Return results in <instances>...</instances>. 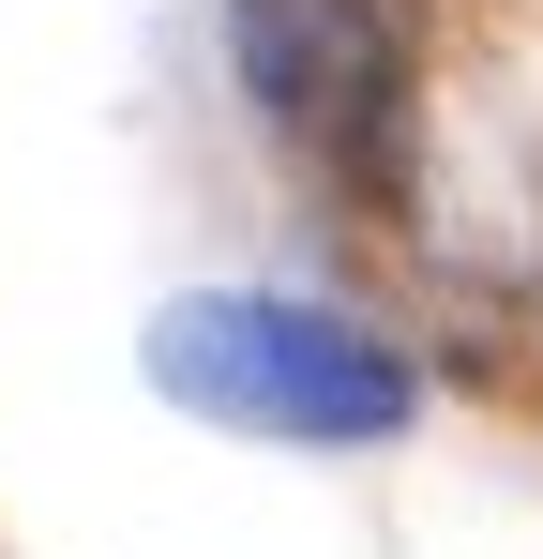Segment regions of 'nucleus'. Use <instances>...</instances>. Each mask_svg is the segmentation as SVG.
<instances>
[{
    "mask_svg": "<svg viewBox=\"0 0 543 559\" xmlns=\"http://www.w3.org/2000/svg\"><path fill=\"white\" fill-rule=\"evenodd\" d=\"M227 46H242V92L272 136H302L362 197L408 167V92H423L408 0H227Z\"/></svg>",
    "mask_w": 543,
    "mask_h": 559,
    "instance_id": "obj_2",
    "label": "nucleus"
},
{
    "mask_svg": "<svg viewBox=\"0 0 543 559\" xmlns=\"http://www.w3.org/2000/svg\"><path fill=\"white\" fill-rule=\"evenodd\" d=\"M152 378L196 393L212 424H257V439H393L408 424V364L377 333H348L333 302H257V287L181 302L152 333Z\"/></svg>",
    "mask_w": 543,
    "mask_h": 559,
    "instance_id": "obj_1",
    "label": "nucleus"
}]
</instances>
